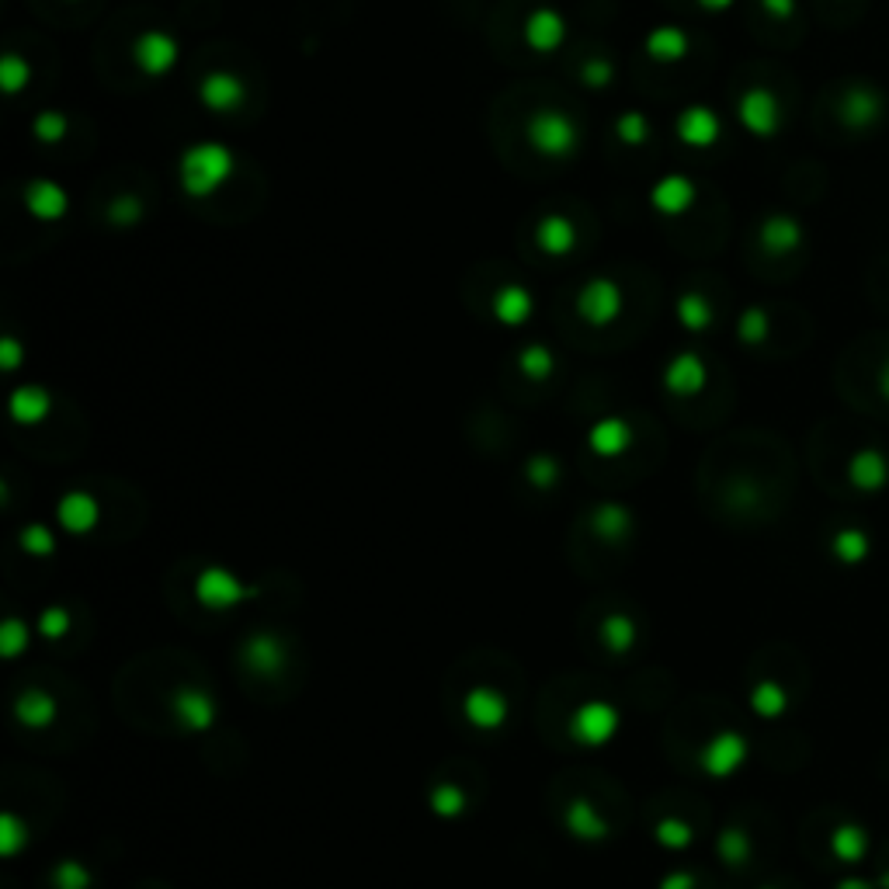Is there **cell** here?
Here are the masks:
<instances>
[{
	"instance_id": "21",
	"label": "cell",
	"mask_w": 889,
	"mask_h": 889,
	"mask_svg": "<svg viewBox=\"0 0 889 889\" xmlns=\"http://www.w3.org/2000/svg\"><path fill=\"white\" fill-rule=\"evenodd\" d=\"M32 84V63L22 52H4L0 57V91L8 98H17Z\"/></svg>"
},
{
	"instance_id": "26",
	"label": "cell",
	"mask_w": 889,
	"mask_h": 889,
	"mask_svg": "<svg viewBox=\"0 0 889 889\" xmlns=\"http://www.w3.org/2000/svg\"><path fill=\"white\" fill-rule=\"evenodd\" d=\"M143 216H147V209L136 195H118V199H112V205H109V223L115 229H133L143 223Z\"/></svg>"
},
{
	"instance_id": "13",
	"label": "cell",
	"mask_w": 889,
	"mask_h": 889,
	"mask_svg": "<svg viewBox=\"0 0 889 889\" xmlns=\"http://www.w3.org/2000/svg\"><path fill=\"white\" fill-rule=\"evenodd\" d=\"M643 52L653 63H681L691 52V35L681 25H656L647 32Z\"/></svg>"
},
{
	"instance_id": "34",
	"label": "cell",
	"mask_w": 889,
	"mask_h": 889,
	"mask_svg": "<svg viewBox=\"0 0 889 889\" xmlns=\"http://www.w3.org/2000/svg\"><path fill=\"white\" fill-rule=\"evenodd\" d=\"M696 4L709 14H719V11H730L734 8V0H696Z\"/></svg>"
},
{
	"instance_id": "12",
	"label": "cell",
	"mask_w": 889,
	"mask_h": 889,
	"mask_svg": "<svg viewBox=\"0 0 889 889\" xmlns=\"http://www.w3.org/2000/svg\"><path fill=\"white\" fill-rule=\"evenodd\" d=\"M650 205L661 212V216L674 220L685 216V212L696 205V181L685 174H667L650 188Z\"/></svg>"
},
{
	"instance_id": "24",
	"label": "cell",
	"mask_w": 889,
	"mask_h": 889,
	"mask_svg": "<svg viewBox=\"0 0 889 889\" xmlns=\"http://www.w3.org/2000/svg\"><path fill=\"white\" fill-rule=\"evenodd\" d=\"M615 136H618V143H626V147H643L653 136V126L643 112H622L615 118Z\"/></svg>"
},
{
	"instance_id": "6",
	"label": "cell",
	"mask_w": 889,
	"mask_h": 889,
	"mask_svg": "<svg viewBox=\"0 0 889 889\" xmlns=\"http://www.w3.org/2000/svg\"><path fill=\"white\" fill-rule=\"evenodd\" d=\"M737 118L751 136L772 139L781 129V104L768 87H751V91H743L737 101Z\"/></svg>"
},
{
	"instance_id": "25",
	"label": "cell",
	"mask_w": 889,
	"mask_h": 889,
	"mask_svg": "<svg viewBox=\"0 0 889 889\" xmlns=\"http://www.w3.org/2000/svg\"><path fill=\"white\" fill-rule=\"evenodd\" d=\"M751 702H754V713H757V716H764V719H775V716L786 713L789 696H786V688H778L775 681H761V685L754 688Z\"/></svg>"
},
{
	"instance_id": "4",
	"label": "cell",
	"mask_w": 889,
	"mask_h": 889,
	"mask_svg": "<svg viewBox=\"0 0 889 889\" xmlns=\"http://www.w3.org/2000/svg\"><path fill=\"white\" fill-rule=\"evenodd\" d=\"M195 98H199V104L209 109L212 115H234L247 101V80L237 74V70L216 66V70H209V74H202V80L195 84Z\"/></svg>"
},
{
	"instance_id": "3",
	"label": "cell",
	"mask_w": 889,
	"mask_h": 889,
	"mask_svg": "<svg viewBox=\"0 0 889 889\" xmlns=\"http://www.w3.org/2000/svg\"><path fill=\"white\" fill-rule=\"evenodd\" d=\"M129 57L139 74L160 80L174 74V66L181 63V42H177V35H171L167 28H147L133 39Z\"/></svg>"
},
{
	"instance_id": "31",
	"label": "cell",
	"mask_w": 889,
	"mask_h": 889,
	"mask_svg": "<svg viewBox=\"0 0 889 889\" xmlns=\"http://www.w3.org/2000/svg\"><path fill=\"white\" fill-rule=\"evenodd\" d=\"M761 8L772 17H778V22H786V17L796 14V0H761Z\"/></svg>"
},
{
	"instance_id": "7",
	"label": "cell",
	"mask_w": 889,
	"mask_h": 889,
	"mask_svg": "<svg viewBox=\"0 0 889 889\" xmlns=\"http://www.w3.org/2000/svg\"><path fill=\"white\" fill-rule=\"evenodd\" d=\"M566 17L556 11V8H536L522 25V39L531 52H539V57H549V52L563 49L566 42Z\"/></svg>"
},
{
	"instance_id": "2",
	"label": "cell",
	"mask_w": 889,
	"mask_h": 889,
	"mask_svg": "<svg viewBox=\"0 0 889 889\" xmlns=\"http://www.w3.org/2000/svg\"><path fill=\"white\" fill-rule=\"evenodd\" d=\"M525 143L542 160H571L584 143V133L571 112L536 109L525 118Z\"/></svg>"
},
{
	"instance_id": "9",
	"label": "cell",
	"mask_w": 889,
	"mask_h": 889,
	"mask_svg": "<svg viewBox=\"0 0 889 889\" xmlns=\"http://www.w3.org/2000/svg\"><path fill=\"white\" fill-rule=\"evenodd\" d=\"M674 133H678V139L685 147L709 150V147L719 143L723 122H719V115L713 109H709V104H688V109L678 115V122H674Z\"/></svg>"
},
{
	"instance_id": "28",
	"label": "cell",
	"mask_w": 889,
	"mask_h": 889,
	"mask_svg": "<svg viewBox=\"0 0 889 889\" xmlns=\"http://www.w3.org/2000/svg\"><path fill=\"white\" fill-rule=\"evenodd\" d=\"M764 337H768V313L751 306L740 316V341L743 345H761Z\"/></svg>"
},
{
	"instance_id": "20",
	"label": "cell",
	"mask_w": 889,
	"mask_h": 889,
	"mask_svg": "<svg viewBox=\"0 0 889 889\" xmlns=\"http://www.w3.org/2000/svg\"><path fill=\"white\" fill-rule=\"evenodd\" d=\"M882 115V98L873 95V91H865V87H855L848 98H844V122L848 126H873V122Z\"/></svg>"
},
{
	"instance_id": "32",
	"label": "cell",
	"mask_w": 889,
	"mask_h": 889,
	"mask_svg": "<svg viewBox=\"0 0 889 889\" xmlns=\"http://www.w3.org/2000/svg\"><path fill=\"white\" fill-rule=\"evenodd\" d=\"M834 889H876V879H865V876H844Z\"/></svg>"
},
{
	"instance_id": "30",
	"label": "cell",
	"mask_w": 889,
	"mask_h": 889,
	"mask_svg": "<svg viewBox=\"0 0 889 889\" xmlns=\"http://www.w3.org/2000/svg\"><path fill=\"white\" fill-rule=\"evenodd\" d=\"M747 855H751V844H747L743 834H737V830L726 834V838H723V859H730V862H743Z\"/></svg>"
},
{
	"instance_id": "10",
	"label": "cell",
	"mask_w": 889,
	"mask_h": 889,
	"mask_svg": "<svg viewBox=\"0 0 889 889\" xmlns=\"http://www.w3.org/2000/svg\"><path fill=\"white\" fill-rule=\"evenodd\" d=\"M848 484L859 493H882L889 487V459L876 444H865L848 459Z\"/></svg>"
},
{
	"instance_id": "19",
	"label": "cell",
	"mask_w": 889,
	"mask_h": 889,
	"mask_svg": "<svg viewBox=\"0 0 889 889\" xmlns=\"http://www.w3.org/2000/svg\"><path fill=\"white\" fill-rule=\"evenodd\" d=\"M743 757H747V743H743V737H737V734H723L713 747H709V754H705L709 772H716V775H730V772H737L740 764H743Z\"/></svg>"
},
{
	"instance_id": "29",
	"label": "cell",
	"mask_w": 889,
	"mask_h": 889,
	"mask_svg": "<svg viewBox=\"0 0 889 889\" xmlns=\"http://www.w3.org/2000/svg\"><path fill=\"white\" fill-rule=\"evenodd\" d=\"M522 368L528 372V376H546L549 368H553V359H549V351L546 348H528L522 351Z\"/></svg>"
},
{
	"instance_id": "5",
	"label": "cell",
	"mask_w": 889,
	"mask_h": 889,
	"mask_svg": "<svg viewBox=\"0 0 889 889\" xmlns=\"http://www.w3.org/2000/svg\"><path fill=\"white\" fill-rule=\"evenodd\" d=\"M577 310L580 316L588 320L591 327H609L615 324V320L622 316V310H626V292H622V286L615 278H591L588 286L580 289L577 296Z\"/></svg>"
},
{
	"instance_id": "1",
	"label": "cell",
	"mask_w": 889,
	"mask_h": 889,
	"mask_svg": "<svg viewBox=\"0 0 889 889\" xmlns=\"http://www.w3.org/2000/svg\"><path fill=\"white\" fill-rule=\"evenodd\" d=\"M237 174V153L220 139H202L191 143L181 160H177V181L188 199H212L220 188H226Z\"/></svg>"
},
{
	"instance_id": "14",
	"label": "cell",
	"mask_w": 889,
	"mask_h": 889,
	"mask_svg": "<svg viewBox=\"0 0 889 889\" xmlns=\"http://www.w3.org/2000/svg\"><path fill=\"white\" fill-rule=\"evenodd\" d=\"M868 830L862 827V824H838L834 827V834H830V855L838 859V862H844V865H859V862H865L868 859Z\"/></svg>"
},
{
	"instance_id": "18",
	"label": "cell",
	"mask_w": 889,
	"mask_h": 889,
	"mask_svg": "<svg viewBox=\"0 0 889 889\" xmlns=\"http://www.w3.org/2000/svg\"><path fill=\"white\" fill-rule=\"evenodd\" d=\"M667 386L674 393H696V389L705 386V365L699 354H678L667 365Z\"/></svg>"
},
{
	"instance_id": "22",
	"label": "cell",
	"mask_w": 889,
	"mask_h": 889,
	"mask_svg": "<svg viewBox=\"0 0 889 889\" xmlns=\"http://www.w3.org/2000/svg\"><path fill=\"white\" fill-rule=\"evenodd\" d=\"M32 136L39 139L42 147H57L70 136V118L66 112H57V109H46L32 118Z\"/></svg>"
},
{
	"instance_id": "11",
	"label": "cell",
	"mask_w": 889,
	"mask_h": 889,
	"mask_svg": "<svg viewBox=\"0 0 889 889\" xmlns=\"http://www.w3.org/2000/svg\"><path fill=\"white\" fill-rule=\"evenodd\" d=\"M531 237H536V247L542 254L566 258V254H574L580 229L571 216H563V212H546V216L536 223V229H531Z\"/></svg>"
},
{
	"instance_id": "16",
	"label": "cell",
	"mask_w": 889,
	"mask_h": 889,
	"mask_svg": "<svg viewBox=\"0 0 889 889\" xmlns=\"http://www.w3.org/2000/svg\"><path fill=\"white\" fill-rule=\"evenodd\" d=\"M536 310V299L525 286H501L493 292V316L508 327H518Z\"/></svg>"
},
{
	"instance_id": "15",
	"label": "cell",
	"mask_w": 889,
	"mask_h": 889,
	"mask_svg": "<svg viewBox=\"0 0 889 889\" xmlns=\"http://www.w3.org/2000/svg\"><path fill=\"white\" fill-rule=\"evenodd\" d=\"M830 553L841 566H862L868 556H873V536H868L865 528H855V525L838 528V531H834V539H830Z\"/></svg>"
},
{
	"instance_id": "8",
	"label": "cell",
	"mask_w": 889,
	"mask_h": 889,
	"mask_svg": "<svg viewBox=\"0 0 889 889\" xmlns=\"http://www.w3.org/2000/svg\"><path fill=\"white\" fill-rule=\"evenodd\" d=\"M22 205L28 209L32 220L60 223L70 212V195L60 181H52V177H35V181H28L22 191Z\"/></svg>"
},
{
	"instance_id": "36",
	"label": "cell",
	"mask_w": 889,
	"mask_h": 889,
	"mask_svg": "<svg viewBox=\"0 0 889 889\" xmlns=\"http://www.w3.org/2000/svg\"><path fill=\"white\" fill-rule=\"evenodd\" d=\"M876 889H889V868H886L882 876H876Z\"/></svg>"
},
{
	"instance_id": "33",
	"label": "cell",
	"mask_w": 889,
	"mask_h": 889,
	"mask_svg": "<svg viewBox=\"0 0 889 889\" xmlns=\"http://www.w3.org/2000/svg\"><path fill=\"white\" fill-rule=\"evenodd\" d=\"M17 359H22V351H17V341H14V337H4V365L14 368Z\"/></svg>"
},
{
	"instance_id": "17",
	"label": "cell",
	"mask_w": 889,
	"mask_h": 889,
	"mask_svg": "<svg viewBox=\"0 0 889 889\" xmlns=\"http://www.w3.org/2000/svg\"><path fill=\"white\" fill-rule=\"evenodd\" d=\"M761 243L772 254H789L803 243V226H799V220L786 216V212H778V216H768L761 223Z\"/></svg>"
},
{
	"instance_id": "23",
	"label": "cell",
	"mask_w": 889,
	"mask_h": 889,
	"mask_svg": "<svg viewBox=\"0 0 889 889\" xmlns=\"http://www.w3.org/2000/svg\"><path fill=\"white\" fill-rule=\"evenodd\" d=\"M678 320L688 330H705L713 324V306H709V299L702 292H685L678 299Z\"/></svg>"
},
{
	"instance_id": "35",
	"label": "cell",
	"mask_w": 889,
	"mask_h": 889,
	"mask_svg": "<svg viewBox=\"0 0 889 889\" xmlns=\"http://www.w3.org/2000/svg\"><path fill=\"white\" fill-rule=\"evenodd\" d=\"M876 386H879V397L889 403V359L882 362V368H879V376H876Z\"/></svg>"
},
{
	"instance_id": "27",
	"label": "cell",
	"mask_w": 889,
	"mask_h": 889,
	"mask_svg": "<svg viewBox=\"0 0 889 889\" xmlns=\"http://www.w3.org/2000/svg\"><path fill=\"white\" fill-rule=\"evenodd\" d=\"M580 80L591 87V91H604V87H609L612 80H615V66H612V60H604V57H594V60H588L580 66Z\"/></svg>"
}]
</instances>
